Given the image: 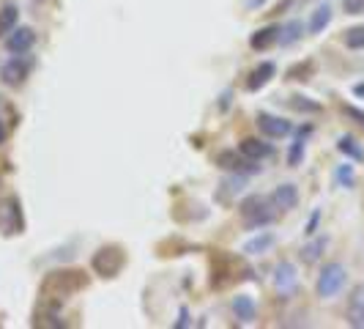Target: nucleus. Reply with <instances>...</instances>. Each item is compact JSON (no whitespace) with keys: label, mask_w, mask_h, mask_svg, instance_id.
I'll return each instance as SVG.
<instances>
[{"label":"nucleus","mask_w":364,"mask_h":329,"mask_svg":"<svg viewBox=\"0 0 364 329\" xmlns=\"http://www.w3.org/2000/svg\"><path fill=\"white\" fill-rule=\"evenodd\" d=\"M272 203L279 212L296 209V206H299V187H296V184H279V187H274Z\"/></svg>","instance_id":"ddd939ff"},{"label":"nucleus","mask_w":364,"mask_h":329,"mask_svg":"<svg viewBox=\"0 0 364 329\" xmlns=\"http://www.w3.org/2000/svg\"><path fill=\"white\" fill-rule=\"evenodd\" d=\"M326 247H328V236L312 239L310 244H304V247H301V261H304V263H318L321 256L326 253Z\"/></svg>","instance_id":"4be33fe9"},{"label":"nucleus","mask_w":364,"mask_h":329,"mask_svg":"<svg viewBox=\"0 0 364 329\" xmlns=\"http://www.w3.org/2000/svg\"><path fill=\"white\" fill-rule=\"evenodd\" d=\"M214 164L222 167V170H228V173H233V176H250V173H257L260 170V164H255V160H250V157H244L241 151L236 148H222L217 157H214Z\"/></svg>","instance_id":"423d86ee"},{"label":"nucleus","mask_w":364,"mask_h":329,"mask_svg":"<svg viewBox=\"0 0 364 329\" xmlns=\"http://www.w3.org/2000/svg\"><path fill=\"white\" fill-rule=\"evenodd\" d=\"M272 244H274V234H260V236L250 239V241L241 247V253H244V256H260V253H266Z\"/></svg>","instance_id":"393cba45"},{"label":"nucleus","mask_w":364,"mask_h":329,"mask_svg":"<svg viewBox=\"0 0 364 329\" xmlns=\"http://www.w3.org/2000/svg\"><path fill=\"white\" fill-rule=\"evenodd\" d=\"M88 288V274L82 269H55L41 280V305H50V308H60L66 299H72L74 293L85 291Z\"/></svg>","instance_id":"f257e3e1"},{"label":"nucleus","mask_w":364,"mask_h":329,"mask_svg":"<svg viewBox=\"0 0 364 329\" xmlns=\"http://www.w3.org/2000/svg\"><path fill=\"white\" fill-rule=\"evenodd\" d=\"M274 209L277 206L269 198H263V195H247L241 201V206H238V214H241V222H244L247 231H260V228L272 225L274 219H277Z\"/></svg>","instance_id":"f03ea898"},{"label":"nucleus","mask_w":364,"mask_h":329,"mask_svg":"<svg viewBox=\"0 0 364 329\" xmlns=\"http://www.w3.org/2000/svg\"><path fill=\"white\" fill-rule=\"evenodd\" d=\"M238 272H250L238 256H230V253L219 250L217 256L211 258V286H214V288H228L230 283H236L238 277H244V274H238Z\"/></svg>","instance_id":"7ed1b4c3"},{"label":"nucleus","mask_w":364,"mask_h":329,"mask_svg":"<svg viewBox=\"0 0 364 329\" xmlns=\"http://www.w3.org/2000/svg\"><path fill=\"white\" fill-rule=\"evenodd\" d=\"M28 72H31L28 61H25L22 55H14L11 61H6V63H3V69H0V80H3L9 88H19V85H25Z\"/></svg>","instance_id":"6e6552de"},{"label":"nucleus","mask_w":364,"mask_h":329,"mask_svg":"<svg viewBox=\"0 0 364 329\" xmlns=\"http://www.w3.org/2000/svg\"><path fill=\"white\" fill-rule=\"evenodd\" d=\"M255 124H257V129H260V135H266V137H272V140L288 137L293 132L291 121H285V118H279V115H272V113H257Z\"/></svg>","instance_id":"0eeeda50"},{"label":"nucleus","mask_w":364,"mask_h":329,"mask_svg":"<svg viewBox=\"0 0 364 329\" xmlns=\"http://www.w3.org/2000/svg\"><path fill=\"white\" fill-rule=\"evenodd\" d=\"M348 283V269L340 263V261H331L326 263L321 274H318V283H315V293L321 296V299H331V296H337V293L346 288Z\"/></svg>","instance_id":"39448f33"},{"label":"nucleus","mask_w":364,"mask_h":329,"mask_svg":"<svg viewBox=\"0 0 364 329\" xmlns=\"http://www.w3.org/2000/svg\"><path fill=\"white\" fill-rule=\"evenodd\" d=\"M0 225H3V234H9V236L22 234V206H19L17 195H9V198H6V203H3V219H0Z\"/></svg>","instance_id":"1a4fd4ad"},{"label":"nucleus","mask_w":364,"mask_h":329,"mask_svg":"<svg viewBox=\"0 0 364 329\" xmlns=\"http://www.w3.org/2000/svg\"><path fill=\"white\" fill-rule=\"evenodd\" d=\"M312 74H315V61L307 58V61H299V63H293L291 69L285 72L288 80H296V83H304V80H310Z\"/></svg>","instance_id":"a878e982"},{"label":"nucleus","mask_w":364,"mask_h":329,"mask_svg":"<svg viewBox=\"0 0 364 329\" xmlns=\"http://www.w3.org/2000/svg\"><path fill=\"white\" fill-rule=\"evenodd\" d=\"M340 110L346 113L348 118H353V121H356V124H359V127L364 129V110L353 108V105H340Z\"/></svg>","instance_id":"c756f323"},{"label":"nucleus","mask_w":364,"mask_h":329,"mask_svg":"<svg viewBox=\"0 0 364 329\" xmlns=\"http://www.w3.org/2000/svg\"><path fill=\"white\" fill-rule=\"evenodd\" d=\"M19 22V9L14 3H6L3 9H0V38H6L14 28H17Z\"/></svg>","instance_id":"412c9836"},{"label":"nucleus","mask_w":364,"mask_h":329,"mask_svg":"<svg viewBox=\"0 0 364 329\" xmlns=\"http://www.w3.org/2000/svg\"><path fill=\"white\" fill-rule=\"evenodd\" d=\"M348 324L356 329H364V283L356 286L348 296Z\"/></svg>","instance_id":"f8f14e48"},{"label":"nucleus","mask_w":364,"mask_h":329,"mask_svg":"<svg viewBox=\"0 0 364 329\" xmlns=\"http://www.w3.org/2000/svg\"><path fill=\"white\" fill-rule=\"evenodd\" d=\"M33 44H36V31L33 28H14L6 36V50L11 55H25Z\"/></svg>","instance_id":"9d476101"},{"label":"nucleus","mask_w":364,"mask_h":329,"mask_svg":"<svg viewBox=\"0 0 364 329\" xmlns=\"http://www.w3.org/2000/svg\"><path fill=\"white\" fill-rule=\"evenodd\" d=\"M277 74V66H274L272 61H263L260 66H255L250 77H247V91H260V88H266L269 83H272V77Z\"/></svg>","instance_id":"4468645a"},{"label":"nucleus","mask_w":364,"mask_h":329,"mask_svg":"<svg viewBox=\"0 0 364 329\" xmlns=\"http://www.w3.org/2000/svg\"><path fill=\"white\" fill-rule=\"evenodd\" d=\"M337 151H340V154H346L350 162H364L362 143H359L356 137H350V135H343V137L337 140Z\"/></svg>","instance_id":"6ab92c4d"},{"label":"nucleus","mask_w":364,"mask_h":329,"mask_svg":"<svg viewBox=\"0 0 364 329\" xmlns=\"http://www.w3.org/2000/svg\"><path fill=\"white\" fill-rule=\"evenodd\" d=\"M288 102H291V108L296 110V113H304V115H318V113H323V105L310 99V96H304V93H293Z\"/></svg>","instance_id":"b1692460"},{"label":"nucleus","mask_w":364,"mask_h":329,"mask_svg":"<svg viewBox=\"0 0 364 329\" xmlns=\"http://www.w3.org/2000/svg\"><path fill=\"white\" fill-rule=\"evenodd\" d=\"M274 286H277V291L282 293V296H291V293L296 291L299 274H296V266H293L291 261H282V263L277 266V272H274Z\"/></svg>","instance_id":"9b49d317"},{"label":"nucleus","mask_w":364,"mask_h":329,"mask_svg":"<svg viewBox=\"0 0 364 329\" xmlns=\"http://www.w3.org/2000/svg\"><path fill=\"white\" fill-rule=\"evenodd\" d=\"M266 0H250V9H257V6H263Z\"/></svg>","instance_id":"f704fd0d"},{"label":"nucleus","mask_w":364,"mask_h":329,"mask_svg":"<svg viewBox=\"0 0 364 329\" xmlns=\"http://www.w3.org/2000/svg\"><path fill=\"white\" fill-rule=\"evenodd\" d=\"M304 36V22H299V19H291V22H285L282 28H279V41L277 44H282V47H291L296 44L299 38Z\"/></svg>","instance_id":"aec40b11"},{"label":"nucleus","mask_w":364,"mask_h":329,"mask_svg":"<svg viewBox=\"0 0 364 329\" xmlns=\"http://www.w3.org/2000/svg\"><path fill=\"white\" fill-rule=\"evenodd\" d=\"M279 41V25H266V28H257L255 33L250 36V47L252 50H269Z\"/></svg>","instance_id":"dca6fc26"},{"label":"nucleus","mask_w":364,"mask_h":329,"mask_svg":"<svg viewBox=\"0 0 364 329\" xmlns=\"http://www.w3.org/2000/svg\"><path fill=\"white\" fill-rule=\"evenodd\" d=\"M312 132V127H304L299 129V137L291 143V151H288V164L291 167H299L301 160H304V146H307V135Z\"/></svg>","instance_id":"5701e85b"},{"label":"nucleus","mask_w":364,"mask_h":329,"mask_svg":"<svg viewBox=\"0 0 364 329\" xmlns=\"http://www.w3.org/2000/svg\"><path fill=\"white\" fill-rule=\"evenodd\" d=\"M233 313H236V318L241 324H252L257 315V308H255V299L252 296H247V293H238L233 296Z\"/></svg>","instance_id":"f3484780"},{"label":"nucleus","mask_w":364,"mask_h":329,"mask_svg":"<svg viewBox=\"0 0 364 329\" xmlns=\"http://www.w3.org/2000/svg\"><path fill=\"white\" fill-rule=\"evenodd\" d=\"M350 91H353V96H359V99H364V80H362V83H356V85H353Z\"/></svg>","instance_id":"473e14b6"},{"label":"nucleus","mask_w":364,"mask_h":329,"mask_svg":"<svg viewBox=\"0 0 364 329\" xmlns=\"http://www.w3.org/2000/svg\"><path fill=\"white\" fill-rule=\"evenodd\" d=\"M334 182L340 184V187H346V189H350V187L356 184V173H353V164H340V167L334 170Z\"/></svg>","instance_id":"cd10ccee"},{"label":"nucleus","mask_w":364,"mask_h":329,"mask_svg":"<svg viewBox=\"0 0 364 329\" xmlns=\"http://www.w3.org/2000/svg\"><path fill=\"white\" fill-rule=\"evenodd\" d=\"M189 324H192V321H189V310H186V308H181V318L176 321V327L183 329V327H189Z\"/></svg>","instance_id":"2f4dec72"},{"label":"nucleus","mask_w":364,"mask_h":329,"mask_svg":"<svg viewBox=\"0 0 364 329\" xmlns=\"http://www.w3.org/2000/svg\"><path fill=\"white\" fill-rule=\"evenodd\" d=\"M318 222H321V209H315L312 217L307 219V225H304V234H307V236H312V234L318 231Z\"/></svg>","instance_id":"7c9ffc66"},{"label":"nucleus","mask_w":364,"mask_h":329,"mask_svg":"<svg viewBox=\"0 0 364 329\" xmlns=\"http://www.w3.org/2000/svg\"><path fill=\"white\" fill-rule=\"evenodd\" d=\"M334 17V11H331V6L328 3H321L315 11L310 14V22H307V31H310L312 36H318V33H323L328 28V22Z\"/></svg>","instance_id":"a211bd4d"},{"label":"nucleus","mask_w":364,"mask_h":329,"mask_svg":"<svg viewBox=\"0 0 364 329\" xmlns=\"http://www.w3.org/2000/svg\"><path fill=\"white\" fill-rule=\"evenodd\" d=\"M343 44L348 50H364V25H356V28H348L343 33Z\"/></svg>","instance_id":"bb28decb"},{"label":"nucleus","mask_w":364,"mask_h":329,"mask_svg":"<svg viewBox=\"0 0 364 329\" xmlns=\"http://www.w3.org/2000/svg\"><path fill=\"white\" fill-rule=\"evenodd\" d=\"M343 11L350 17H359L364 14V0H343Z\"/></svg>","instance_id":"c85d7f7f"},{"label":"nucleus","mask_w":364,"mask_h":329,"mask_svg":"<svg viewBox=\"0 0 364 329\" xmlns=\"http://www.w3.org/2000/svg\"><path fill=\"white\" fill-rule=\"evenodd\" d=\"M6 137H9V129H6V124H3V118H0V146L6 143Z\"/></svg>","instance_id":"72a5a7b5"},{"label":"nucleus","mask_w":364,"mask_h":329,"mask_svg":"<svg viewBox=\"0 0 364 329\" xmlns=\"http://www.w3.org/2000/svg\"><path fill=\"white\" fill-rule=\"evenodd\" d=\"M238 151H241L244 157L255 160V162H260V160H269V157L274 154L272 143H263L260 137H244V140L238 143Z\"/></svg>","instance_id":"2eb2a0df"},{"label":"nucleus","mask_w":364,"mask_h":329,"mask_svg":"<svg viewBox=\"0 0 364 329\" xmlns=\"http://www.w3.org/2000/svg\"><path fill=\"white\" fill-rule=\"evenodd\" d=\"M127 266V253H124V247H118V244H107V247H99L91 258V269L99 277H118L121 269Z\"/></svg>","instance_id":"20e7f679"}]
</instances>
